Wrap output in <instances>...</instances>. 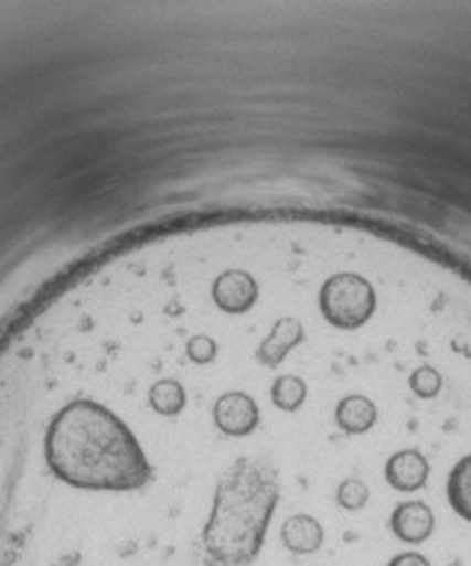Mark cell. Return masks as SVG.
<instances>
[{
    "mask_svg": "<svg viewBox=\"0 0 471 566\" xmlns=\"http://www.w3.org/2000/svg\"><path fill=\"white\" fill-rule=\"evenodd\" d=\"M281 468L265 455H238L212 485L205 524L195 537L200 566H254L281 503Z\"/></svg>",
    "mask_w": 471,
    "mask_h": 566,
    "instance_id": "obj_1",
    "label": "cell"
},
{
    "mask_svg": "<svg viewBox=\"0 0 471 566\" xmlns=\"http://www.w3.org/2000/svg\"><path fill=\"white\" fill-rule=\"evenodd\" d=\"M263 420L258 401L243 389H227L216 396L212 405V423L227 436H251Z\"/></svg>",
    "mask_w": 471,
    "mask_h": 566,
    "instance_id": "obj_2",
    "label": "cell"
},
{
    "mask_svg": "<svg viewBox=\"0 0 471 566\" xmlns=\"http://www.w3.org/2000/svg\"><path fill=\"white\" fill-rule=\"evenodd\" d=\"M390 531L404 544H422L436 531V515L422 501H404L390 517Z\"/></svg>",
    "mask_w": 471,
    "mask_h": 566,
    "instance_id": "obj_3",
    "label": "cell"
},
{
    "mask_svg": "<svg viewBox=\"0 0 471 566\" xmlns=\"http://www.w3.org/2000/svg\"><path fill=\"white\" fill-rule=\"evenodd\" d=\"M429 463L416 450H402L386 463V481L399 492H416L427 483Z\"/></svg>",
    "mask_w": 471,
    "mask_h": 566,
    "instance_id": "obj_4",
    "label": "cell"
},
{
    "mask_svg": "<svg viewBox=\"0 0 471 566\" xmlns=\"http://www.w3.org/2000/svg\"><path fill=\"white\" fill-rule=\"evenodd\" d=\"M323 526L314 515L295 513L281 526V542L295 555H312L323 546Z\"/></svg>",
    "mask_w": 471,
    "mask_h": 566,
    "instance_id": "obj_5",
    "label": "cell"
},
{
    "mask_svg": "<svg viewBox=\"0 0 471 566\" xmlns=\"http://www.w3.org/2000/svg\"><path fill=\"white\" fill-rule=\"evenodd\" d=\"M377 420V407L362 394H351L334 407V423L346 434H364Z\"/></svg>",
    "mask_w": 471,
    "mask_h": 566,
    "instance_id": "obj_6",
    "label": "cell"
},
{
    "mask_svg": "<svg viewBox=\"0 0 471 566\" xmlns=\"http://www.w3.org/2000/svg\"><path fill=\"white\" fill-rule=\"evenodd\" d=\"M447 496L453 513L471 524V455L453 466L447 483Z\"/></svg>",
    "mask_w": 471,
    "mask_h": 566,
    "instance_id": "obj_7",
    "label": "cell"
},
{
    "mask_svg": "<svg viewBox=\"0 0 471 566\" xmlns=\"http://www.w3.org/2000/svg\"><path fill=\"white\" fill-rule=\"evenodd\" d=\"M336 503L349 513H360L366 503H368V488L362 479H344L340 485H336Z\"/></svg>",
    "mask_w": 471,
    "mask_h": 566,
    "instance_id": "obj_8",
    "label": "cell"
},
{
    "mask_svg": "<svg viewBox=\"0 0 471 566\" xmlns=\"http://www.w3.org/2000/svg\"><path fill=\"white\" fill-rule=\"evenodd\" d=\"M409 385H411V389H414L420 398H433V396L440 392L442 377H440V373H438L436 369L422 366V369H418V371L411 375Z\"/></svg>",
    "mask_w": 471,
    "mask_h": 566,
    "instance_id": "obj_9",
    "label": "cell"
},
{
    "mask_svg": "<svg viewBox=\"0 0 471 566\" xmlns=\"http://www.w3.org/2000/svg\"><path fill=\"white\" fill-rule=\"evenodd\" d=\"M386 566H431V562L422 553L407 551V553L395 555Z\"/></svg>",
    "mask_w": 471,
    "mask_h": 566,
    "instance_id": "obj_10",
    "label": "cell"
}]
</instances>
